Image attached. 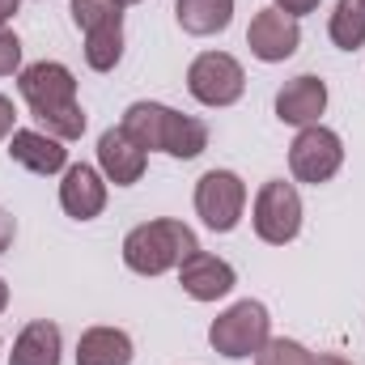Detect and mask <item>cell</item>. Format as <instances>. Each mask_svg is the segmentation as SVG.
I'll list each match as a JSON object with an SVG mask.
<instances>
[{
  "label": "cell",
  "mask_w": 365,
  "mask_h": 365,
  "mask_svg": "<svg viewBox=\"0 0 365 365\" xmlns=\"http://www.w3.org/2000/svg\"><path fill=\"white\" fill-rule=\"evenodd\" d=\"M9 158L30 170V175H64L68 170V149L64 140H56L51 132H38V128H17L9 136Z\"/></svg>",
  "instance_id": "13"
},
{
  "label": "cell",
  "mask_w": 365,
  "mask_h": 365,
  "mask_svg": "<svg viewBox=\"0 0 365 365\" xmlns=\"http://www.w3.org/2000/svg\"><path fill=\"white\" fill-rule=\"evenodd\" d=\"M175 17H179V26L187 34L208 38V34L230 30V21H234V0H175Z\"/></svg>",
  "instance_id": "17"
},
{
  "label": "cell",
  "mask_w": 365,
  "mask_h": 365,
  "mask_svg": "<svg viewBox=\"0 0 365 365\" xmlns=\"http://www.w3.org/2000/svg\"><path fill=\"white\" fill-rule=\"evenodd\" d=\"M17 93L30 106V115L51 132L56 140H81L86 136V110L77 98V77L60 60H38L17 73Z\"/></svg>",
  "instance_id": "1"
},
{
  "label": "cell",
  "mask_w": 365,
  "mask_h": 365,
  "mask_svg": "<svg viewBox=\"0 0 365 365\" xmlns=\"http://www.w3.org/2000/svg\"><path fill=\"white\" fill-rule=\"evenodd\" d=\"M60 208L73 217V221H93L102 217L106 208V179L98 166H86V162H73L60 179Z\"/></svg>",
  "instance_id": "14"
},
{
  "label": "cell",
  "mask_w": 365,
  "mask_h": 365,
  "mask_svg": "<svg viewBox=\"0 0 365 365\" xmlns=\"http://www.w3.org/2000/svg\"><path fill=\"white\" fill-rule=\"evenodd\" d=\"M17 9H21V0H0V26H9Z\"/></svg>",
  "instance_id": "25"
},
{
  "label": "cell",
  "mask_w": 365,
  "mask_h": 365,
  "mask_svg": "<svg viewBox=\"0 0 365 365\" xmlns=\"http://www.w3.org/2000/svg\"><path fill=\"white\" fill-rule=\"evenodd\" d=\"M73 21L81 34L123 30V4L119 0H73Z\"/></svg>",
  "instance_id": "19"
},
{
  "label": "cell",
  "mask_w": 365,
  "mask_h": 365,
  "mask_svg": "<svg viewBox=\"0 0 365 365\" xmlns=\"http://www.w3.org/2000/svg\"><path fill=\"white\" fill-rule=\"evenodd\" d=\"M4 310H9V284L0 280V314H4Z\"/></svg>",
  "instance_id": "27"
},
{
  "label": "cell",
  "mask_w": 365,
  "mask_h": 365,
  "mask_svg": "<svg viewBox=\"0 0 365 365\" xmlns=\"http://www.w3.org/2000/svg\"><path fill=\"white\" fill-rule=\"evenodd\" d=\"M60 353H64V336L51 319H34L17 331L13 340V353H9V365H60Z\"/></svg>",
  "instance_id": "15"
},
{
  "label": "cell",
  "mask_w": 365,
  "mask_h": 365,
  "mask_svg": "<svg viewBox=\"0 0 365 365\" xmlns=\"http://www.w3.org/2000/svg\"><path fill=\"white\" fill-rule=\"evenodd\" d=\"M280 13H289V17H306V13H319V4L323 0H272Z\"/></svg>",
  "instance_id": "22"
},
{
  "label": "cell",
  "mask_w": 365,
  "mask_h": 365,
  "mask_svg": "<svg viewBox=\"0 0 365 365\" xmlns=\"http://www.w3.org/2000/svg\"><path fill=\"white\" fill-rule=\"evenodd\" d=\"M77 365H132L136 349L123 327H90L77 340Z\"/></svg>",
  "instance_id": "16"
},
{
  "label": "cell",
  "mask_w": 365,
  "mask_h": 365,
  "mask_svg": "<svg viewBox=\"0 0 365 365\" xmlns=\"http://www.w3.org/2000/svg\"><path fill=\"white\" fill-rule=\"evenodd\" d=\"M327 110V81L314 73H302L276 90V119L289 128H310Z\"/></svg>",
  "instance_id": "11"
},
{
  "label": "cell",
  "mask_w": 365,
  "mask_h": 365,
  "mask_svg": "<svg viewBox=\"0 0 365 365\" xmlns=\"http://www.w3.org/2000/svg\"><path fill=\"white\" fill-rule=\"evenodd\" d=\"M268 340H272V314H268V306L255 302V297L234 302L230 310H221V314L208 323V344H212V353H221V357H230V361L255 357Z\"/></svg>",
  "instance_id": "4"
},
{
  "label": "cell",
  "mask_w": 365,
  "mask_h": 365,
  "mask_svg": "<svg viewBox=\"0 0 365 365\" xmlns=\"http://www.w3.org/2000/svg\"><path fill=\"white\" fill-rule=\"evenodd\" d=\"M119 4H123V9H128V4H140V0H119Z\"/></svg>",
  "instance_id": "28"
},
{
  "label": "cell",
  "mask_w": 365,
  "mask_h": 365,
  "mask_svg": "<svg viewBox=\"0 0 365 365\" xmlns=\"http://www.w3.org/2000/svg\"><path fill=\"white\" fill-rule=\"evenodd\" d=\"M187 93L200 106H212V110L234 106L247 93V73L230 51H200L187 64Z\"/></svg>",
  "instance_id": "6"
},
{
  "label": "cell",
  "mask_w": 365,
  "mask_h": 365,
  "mask_svg": "<svg viewBox=\"0 0 365 365\" xmlns=\"http://www.w3.org/2000/svg\"><path fill=\"white\" fill-rule=\"evenodd\" d=\"M247 212V182L234 170H204L195 179V217L212 230V234H230L238 230Z\"/></svg>",
  "instance_id": "8"
},
{
  "label": "cell",
  "mask_w": 365,
  "mask_h": 365,
  "mask_svg": "<svg viewBox=\"0 0 365 365\" xmlns=\"http://www.w3.org/2000/svg\"><path fill=\"white\" fill-rule=\"evenodd\" d=\"M344 166V140L340 132L323 128V123H310V128H297L293 145H289V170L297 182H310V187H323L340 175Z\"/></svg>",
  "instance_id": "7"
},
{
  "label": "cell",
  "mask_w": 365,
  "mask_h": 365,
  "mask_svg": "<svg viewBox=\"0 0 365 365\" xmlns=\"http://www.w3.org/2000/svg\"><path fill=\"white\" fill-rule=\"evenodd\" d=\"M255 365H314V353H310L302 340L272 336V340L255 353Z\"/></svg>",
  "instance_id": "20"
},
{
  "label": "cell",
  "mask_w": 365,
  "mask_h": 365,
  "mask_svg": "<svg viewBox=\"0 0 365 365\" xmlns=\"http://www.w3.org/2000/svg\"><path fill=\"white\" fill-rule=\"evenodd\" d=\"M251 225H255L259 242H268V247H289V242L302 234V195H297V187L284 182V179H268L255 191Z\"/></svg>",
  "instance_id": "5"
},
{
  "label": "cell",
  "mask_w": 365,
  "mask_h": 365,
  "mask_svg": "<svg viewBox=\"0 0 365 365\" xmlns=\"http://www.w3.org/2000/svg\"><path fill=\"white\" fill-rule=\"evenodd\" d=\"M13 73H21V38L9 26H0V77H13Z\"/></svg>",
  "instance_id": "21"
},
{
  "label": "cell",
  "mask_w": 365,
  "mask_h": 365,
  "mask_svg": "<svg viewBox=\"0 0 365 365\" xmlns=\"http://www.w3.org/2000/svg\"><path fill=\"white\" fill-rule=\"evenodd\" d=\"M13 238H17V221H13V212L0 208V255L13 247Z\"/></svg>",
  "instance_id": "24"
},
{
  "label": "cell",
  "mask_w": 365,
  "mask_h": 365,
  "mask_svg": "<svg viewBox=\"0 0 365 365\" xmlns=\"http://www.w3.org/2000/svg\"><path fill=\"white\" fill-rule=\"evenodd\" d=\"M98 170H102V179L115 182V187H132V182L145 179L149 153H145L123 128H106V132L98 136Z\"/></svg>",
  "instance_id": "10"
},
{
  "label": "cell",
  "mask_w": 365,
  "mask_h": 365,
  "mask_svg": "<svg viewBox=\"0 0 365 365\" xmlns=\"http://www.w3.org/2000/svg\"><path fill=\"white\" fill-rule=\"evenodd\" d=\"M327 34L340 51H357L365 47V0H336Z\"/></svg>",
  "instance_id": "18"
},
{
  "label": "cell",
  "mask_w": 365,
  "mask_h": 365,
  "mask_svg": "<svg viewBox=\"0 0 365 365\" xmlns=\"http://www.w3.org/2000/svg\"><path fill=\"white\" fill-rule=\"evenodd\" d=\"M314 365H353V361L340 357V353H314Z\"/></svg>",
  "instance_id": "26"
},
{
  "label": "cell",
  "mask_w": 365,
  "mask_h": 365,
  "mask_svg": "<svg viewBox=\"0 0 365 365\" xmlns=\"http://www.w3.org/2000/svg\"><path fill=\"white\" fill-rule=\"evenodd\" d=\"M119 128L145 153H166L175 162H191L208 149V123L195 119V115H182L166 102H132L123 110Z\"/></svg>",
  "instance_id": "2"
},
{
  "label": "cell",
  "mask_w": 365,
  "mask_h": 365,
  "mask_svg": "<svg viewBox=\"0 0 365 365\" xmlns=\"http://www.w3.org/2000/svg\"><path fill=\"white\" fill-rule=\"evenodd\" d=\"M247 47H251V56H255L259 64H284V60L302 47V26H297V17H289V13H280L276 4H268V9H259V13L251 17V26H247Z\"/></svg>",
  "instance_id": "9"
},
{
  "label": "cell",
  "mask_w": 365,
  "mask_h": 365,
  "mask_svg": "<svg viewBox=\"0 0 365 365\" xmlns=\"http://www.w3.org/2000/svg\"><path fill=\"white\" fill-rule=\"evenodd\" d=\"M13 119H17V110H13V98L9 93H0V140H9L17 128H13Z\"/></svg>",
  "instance_id": "23"
},
{
  "label": "cell",
  "mask_w": 365,
  "mask_h": 365,
  "mask_svg": "<svg viewBox=\"0 0 365 365\" xmlns=\"http://www.w3.org/2000/svg\"><path fill=\"white\" fill-rule=\"evenodd\" d=\"M200 251L191 225H182L175 217H158V221H140L136 230H128L123 238V264L136 276H166L179 272L182 259H191Z\"/></svg>",
  "instance_id": "3"
},
{
  "label": "cell",
  "mask_w": 365,
  "mask_h": 365,
  "mask_svg": "<svg viewBox=\"0 0 365 365\" xmlns=\"http://www.w3.org/2000/svg\"><path fill=\"white\" fill-rule=\"evenodd\" d=\"M179 284L191 302H221V297L234 293L238 272H234V264H225V259H217L208 251H195L191 259H182Z\"/></svg>",
  "instance_id": "12"
}]
</instances>
